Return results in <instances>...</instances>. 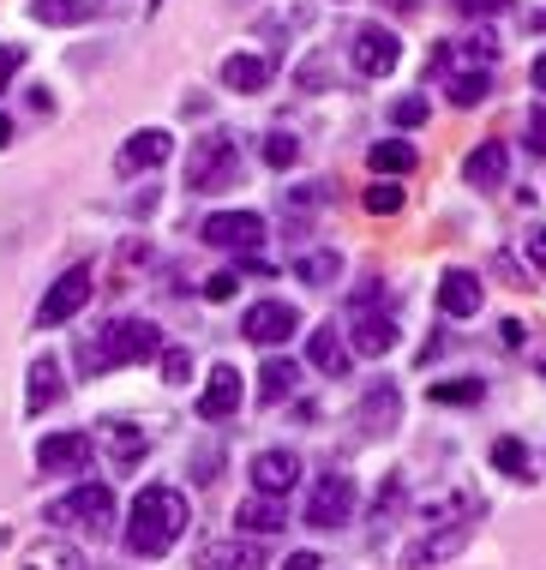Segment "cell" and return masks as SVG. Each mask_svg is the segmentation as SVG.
<instances>
[{"label":"cell","mask_w":546,"mask_h":570,"mask_svg":"<svg viewBox=\"0 0 546 570\" xmlns=\"http://www.w3.org/2000/svg\"><path fill=\"white\" fill-rule=\"evenodd\" d=\"M241 396H246V379L234 373L228 361H216L211 379H205V391H198V421H228V414L241 409Z\"/></svg>","instance_id":"obj_17"},{"label":"cell","mask_w":546,"mask_h":570,"mask_svg":"<svg viewBox=\"0 0 546 570\" xmlns=\"http://www.w3.org/2000/svg\"><path fill=\"white\" fill-rule=\"evenodd\" d=\"M420 517H427V522H475V517H480V492H475V487L432 492V499L420 504Z\"/></svg>","instance_id":"obj_25"},{"label":"cell","mask_w":546,"mask_h":570,"mask_svg":"<svg viewBox=\"0 0 546 570\" xmlns=\"http://www.w3.org/2000/svg\"><path fill=\"white\" fill-rule=\"evenodd\" d=\"M97 295L90 288V265H72V271H60L55 283H49V295L37 301V331H55V325H72L78 313H85V301Z\"/></svg>","instance_id":"obj_8"},{"label":"cell","mask_w":546,"mask_h":570,"mask_svg":"<svg viewBox=\"0 0 546 570\" xmlns=\"http://www.w3.org/2000/svg\"><path fill=\"white\" fill-rule=\"evenodd\" d=\"M528 157H546V109L528 115Z\"/></svg>","instance_id":"obj_42"},{"label":"cell","mask_w":546,"mask_h":570,"mask_svg":"<svg viewBox=\"0 0 546 570\" xmlns=\"http://www.w3.org/2000/svg\"><path fill=\"white\" fill-rule=\"evenodd\" d=\"M505 175H510V150L498 145V138H487V145H475L468 150V163H462V180L475 193H493V187H505Z\"/></svg>","instance_id":"obj_21"},{"label":"cell","mask_w":546,"mask_h":570,"mask_svg":"<svg viewBox=\"0 0 546 570\" xmlns=\"http://www.w3.org/2000/svg\"><path fill=\"white\" fill-rule=\"evenodd\" d=\"M42 522H49V529H78V534H115V487L78 481L72 492L49 499Z\"/></svg>","instance_id":"obj_4"},{"label":"cell","mask_w":546,"mask_h":570,"mask_svg":"<svg viewBox=\"0 0 546 570\" xmlns=\"http://www.w3.org/2000/svg\"><path fill=\"white\" fill-rule=\"evenodd\" d=\"M90 456H97L90 433H49V439L37 444V469L42 474H85Z\"/></svg>","instance_id":"obj_15"},{"label":"cell","mask_w":546,"mask_h":570,"mask_svg":"<svg viewBox=\"0 0 546 570\" xmlns=\"http://www.w3.org/2000/svg\"><path fill=\"white\" fill-rule=\"evenodd\" d=\"M264 235H271V228H264L259 210H211L205 228H198V240L216 246V253H259Z\"/></svg>","instance_id":"obj_9"},{"label":"cell","mask_w":546,"mask_h":570,"mask_svg":"<svg viewBox=\"0 0 546 570\" xmlns=\"http://www.w3.org/2000/svg\"><path fill=\"white\" fill-rule=\"evenodd\" d=\"M432 403H450V409H475L480 403V396H487V379H475V373H462V379H439V384H432Z\"/></svg>","instance_id":"obj_31"},{"label":"cell","mask_w":546,"mask_h":570,"mask_svg":"<svg viewBox=\"0 0 546 570\" xmlns=\"http://www.w3.org/2000/svg\"><path fill=\"white\" fill-rule=\"evenodd\" d=\"M241 175V145L228 132H211L186 150V193H223Z\"/></svg>","instance_id":"obj_5"},{"label":"cell","mask_w":546,"mask_h":570,"mask_svg":"<svg viewBox=\"0 0 546 570\" xmlns=\"http://www.w3.org/2000/svg\"><path fill=\"white\" fill-rule=\"evenodd\" d=\"M294 487H301V456H294L289 444H271V451L253 456V492H264V499H289Z\"/></svg>","instance_id":"obj_14"},{"label":"cell","mask_w":546,"mask_h":570,"mask_svg":"<svg viewBox=\"0 0 546 570\" xmlns=\"http://www.w3.org/2000/svg\"><path fill=\"white\" fill-rule=\"evenodd\" d=\"M367 163H372V175H384V180L397 175L402 180L415 168V145H402V138H379V145L367 150Z\"/></svg>","instance_id":"obj_30"},{"label":"cell","mask_w":546,"mask_h":570,"mask_svg":"<svg viewBox=\"0 0 546 570\" xmlns=\"http://www.w3.org/2000/svg\"><path fill=\"white\" fill-rule=\"evenodd\" d=\"M156 361H163V384H186V379H193V354H186V348H163Z\"/></svg>","instance_id":"obj_37"},{"label":"cell","mask_w":546,"mask_h":570,"mask_svg":"<svg viewBox=\"0 0 546 570\" xmlns=\"http://www.w3.org/2000/svg\"><path fill=\"white\" fill-rule=\"evenodd\" d=\"M150 7H163V0H150Z\"/></svg>","instance_id":"obj_50"},{"label":"cell","mask_w":546,"mask_h":570,"mask_svg":"<svg viewBox=\"0 0 546 570\" xmlns=\"http://www.w3.org/2000/svg\"><path fill=\"white\" fill-rule=\"evenodd\" d=\"M306 361H312V373H324V379H349L354 348L337 336V325H319V331L306 336Z\"/></svg>","instance_id":"obj_22"},{"label":"cell","mask_w":546,"mask_h":570,"mask_svg":"<svg viewBox=\"0 0 546 570\" xmlns=\"http://www.w3.org/2000/svg\"><path fill=\"white\" fill-rule=\"evenodd\" d=\"M234 529H241L246 541H271V534H283V529H289L283 499H264V492H246V499H241V511H234Z\"/></svg>","instance_id":"obj_19"},{"label":"cell","mask_w":546,"mask_h":570,"mask_svg":"<svg viewBox=\"0 0 546 570\" xmlns=\"http://www.w3.org/2000/svg\"><path fill=\"white\" fill-rule=\"evenodd\" d=\"M7 541H12V529H0V547H7Z\"/></svg>","instance_id":"obj_49"},{"label":"cell","mask_w":546,"mask_h":570,"mask_svg":"<svg viewBox=\"0 0 546 570\" xmlns=\"http://www.w3.org/2000/svg\"><path fill=\"white\" fill-rule=\"evenodd\" d=\"M186 522H193V511H186L181 492L163 487V481H150V487H138V499H133V511H127V529H120V541H127L133 559H168V552L181 547Z\"/></svg>","instance_id":"obj_1"},{"label":"cell","mask_w":546,"mask_h":570,"mask_svg":"<svg viewBox=\"0 0 546 570\" xmlns=\"http://www.w3.org/2000/svg\"><path fill=\"white\" fill-rule=\"evenodd\" d=\"M30 19L37 24H85L90 7L85 0H30Z\"/></svg>","instance_id":"obj_33"},{"label":"cell","mask_w":546,"mask_h":570,"mask_svg":"<svg viewBox=\"0 0 546 570\" xmlns=\"http://www.w3.org/2000/svg\"><path fill=\"white\" fill-rule=\"evenodd\" d=\"M528 265L546 271V228H535V235H528Z\"/></svg>","instance_id":"obj_44"},{"label":"cell","mask_w":546,"mask_h":570,"mask_svg":"<svg viewBox=\"0 0 546 570\" xmlns=\"http://www.w3.org/2000/svg\"><path fill=\"white\" fill-rule=\"evenodd\" d=\"M283 570H324V559H319V552H289Z\"/></svg>","instance_id":"obj_45"},{"label":"cell","mask_w":546,"mask_h":570,"mask_svg":"<svg viewBox=\"0 0 546 570\" xmlns=\"http://www.w3.org/2000/svg\"><path fill=\"white\" fill-rule=\"evenodd\" d=\"M7 145H12V120L0 115V150H7Z\"/></svg>","instance_id":"obj_48"},{"label":"cell","mask_w":546,"mask_h":570,"mask_svg":"<svg viewBox=\"0 0 546 570\" xmlns=\"http://www.w3.org/2000/svg\"><path fill=\"white\" fill-rule=\"evenodd\" d=\"M427 120H432V102L427 97H397V102H390V127L415 132V127H427Z\"/></svg>","instance_id":"obj_35"},{"label":"cell","mask_w":546,"mask_h":570,"mask_svg":"<svg viewBox=\"0 0 546 570\" xmlns=\"http://www.w3.org/2000/svg\"><path fill=\"white\" fill-rule=\"evenodd\" d=\"M25 72V49H12V42H0V97H7V85Z\"/></svg>","instance_id":"obj_40"},{"label":"cell","mask_w":546,"mask_h":570,"mask_svg":"<svg viewBox=\"0 0 546 570\" xmlns=\"http://www.w3.org/2000/svg\"><path fill=\"white\" fill-rule=\"evenodd\" d=\"M510 0H462V12H475V19H487V12H505Z\"/></svg>","instance_id":"obj_46"},{"label":"cell","mask_w":546,"mask_h":570,"mask_svg":"<svg viewBox=\"0 0 546 570\" xmlns=\"http://www.w3.org/2000/svg\"><path fill=\"white\" fill-rule=\"evenodd\" d=\"M528 79H535V90H540V97H546V49L535 55V67H528Z\"/></svg>","instance_id":"obj_47"},{"label":"cell","mask_w":546,"mask_h":570,"mask_svg":"<svg viewBox=\"0 0 546 570\" xmlns=\"http://www.w3.org/2000/svg\"><path fill=\"white\" fill-rule=\"evenodd\" d=\"M402 198H409V193H402V180H372V187L361 193V205L372 210V217H397Z\"/></svg>","instance_id":"obj_34"},{"label":"cell","mask_w":546,"mask_h":570,"mask_svg":"<svg viewBox=\"0 0 546 570\" xmlns=\"http://www.w3.org/2000/svg\"><path fill=\"white\" fill-rule=\"evenodd\" d=\"M468 547V522H427L409 547H402V570H439Z\"/></svg>","instance_id":"obj_10"},{"label":"cell","mask_w":546,"mask_h":570,"mask_svg":"<svg viewBox=\"0 0 546 570\" xmlns=\"http://www.w3.org/2000/svg\"><path fill=\"white\" fill-rule=\"evenodd\" d=\"M19 570H85V552H78L72 541H60V534H49V541L25 547Z\"/></svg>","instance_id":"obj_26"},{"label":"cell","mask_w":546,"mask_h":570,"mask_svg":"<svg viewBox=\"0 0 546 570\" xmlns=\"http://www.w3.org/2000/svg\"><path fill=\"white\" fill-rule=\"evenodd\" d=\"M223 85L234 90V97H259V90L271 85V55H253V49L228 55L223 60Z\"/></svg>","instance_id":"obj_24"},{"label":"cell","mask_w":546,"mask_h":570,"mask_svg":"<svg viewBox=\"0 0 546 570\" xmlns=\"http://www.w3.org/2000/svg\"><path fill=\"white\" fill-rule=\"evenodd\" d=\"M259 157L271 163V168H294V163H301V138H294V132H271Z\"/></svg>","instance_id":"obj_36"},{"label":"cell","mask_w":546,"mask_h":570,"mask_svg":"<svg viewBox=\"0 0 546 570\" xmlns=\"http://www.w3.org/2000/svg\"><path fill=\"white\" fill-rule=\"evenodd\" d=\"M354 426H361L367 439H390L402 426V391L397 379H372L361 391V403H354Z\"/></svg>","instance_id":"obj_11"},{"label":"cell","mask_w":546,"mask_h":570,"mask_svg":"<svg viewBox=\"0 0 546 570\" xmlns=\"http://www.w3.org/2000/svg\"><path fill=\"white\" fill-rule=\"evenodd\" d=\"M480 306H487V288H480V276L462 271V265H450V271L439 276V313H445V318H475Z\"/></svg>","instance_id":"obj_18"},{"label":"cell","mask_w":546,"mask_h":570,"mask_svg":"<svg viewBox=\"0 0 546 570\" xmlns=\"http://www.w3.org/2000/svg\"><path fill=\"white\" fill-rule=\"evenodd\" d=\"M349 67L361 79H390L402 67V37L390 24H354L349 30Z\"/></svg>","instance_id":"obj_7"},{"label":"cell","mask_w":546,"mask_h":570,"mask_svg":"<svg viewBox=\"0 0 546 570\" xmlns=\"http://www.w3.org/2000/svg\"><path fill=\"white\" fill-rule=\"evenodd\" d=\"M294 384H301V366H294L289 354H271V361L259 366V403H289Z\"/></svg>","instance_id":"obj_27"},{"label":"cell","mask_w":546,"mask_h":570,"mask_svg":"<svg viewBox=\"0 0 546 570\" xmlns=\"http://www.w3.org/2000/svg\"><path fill=\"white\" fill-rule=\"evenodd\" d=\"M493 67H498V42L493 37H462V42H445L432 72L445 79V97L457 109H480L493 90Z\"/></svg>","instance_id":"obj_3"},{"label":"cell","mask_w":546,"mask_h":570,"mask_svg":"<svg viewBox=\"0 0 546 570\" xmlns=\"http://www.w3.org/2000/svg\"><path fill=\"white\" fill-rule=\"evenodd\" d=\"M216 469H223V451H216V444L193 451V481H198V487H211V481H216Z\"/></svg>","instance_id":"obj_38"},{"label":"cell","mask_w":546,"mask_h":570,"mask_svg":"<svg viewBox=\"0 0 546 570\" xmlns=\"http://www.w3.org/2000/svg\"><path fill=\"white\" fill-rule=\"evenodd\" d=\"M342 276V253H331V246H312V253L294 258V283L301 288H331Z\"/></svg>","instance_id":"obj_28"},{"label":"cell","mask_w":546,"mask_h":570,"mask_svg":"<svg viewBox=\"0 0 546 570\" xmlns=\"http://www.w3.org/2000/svg\"><path fill=\"white\" fill-rule=\"evenodd\" d=\"M294 331H301V313H294L289 301H253L241 313V336L259 343V348H283Z\"/></svg>","instance_id":"obj_12"},{"label":"cell","mask_w":546,"mask_h":570,"mask_svg":"<svg viewBox=\"0 0 546 570\" xmlns=\"http://www.w3.org/2000/svg\"><path fill=\"white\" fill-rule=\"evenodd\" d=\"M493 469L498 474H510V481H528V474H535V462H528V444L523 439H493Z\"/></svg>","instance_id":"obj_32"},{"label":"cell","mask_w":546,"mask_h":570,"mask_svg":"<svg viewBox=\"0 0 546 570\" xmlns=\"http://www.w3.org/2000/svg\"><path fill=\"white\" fill-rule=\"evenodd\" d=\"M60 396H67V379H60L55 354H37L30 361V391H25V414H49Z\"/></svg>","instance_id":"obj_23"},{"label":"cell","mask_w":546,"mask_h":570,"mask_svg":"<svg viewBox=\"0 0 546 570\" xmlns=\"http://www.w3.org/2000/svg\"><path fill=\"white\" fill-rule=\"evenodd\" d=\"M354 511H361V492H354L349 474H319V481L306 487V504H301L306 529H324V534L349 529Z\"/></svg>","instance_id":"obj_6"},{"label":"cell","mask_w":546,"mask_h":570,"mask_svg":"<svg viewBox=\"0 0 546 570\" xmlns=\"http://www.w3.org/2000/svg\"><path fill=\"white\" fill-rule=\"evenodd\" d=\"M103 433H108V456H115L120 469H133V462L150 451V433H145L138 421H108Z\"/></svg>","instance_id":"obj_29"},{"label":"cell","mask_w":546,"mask_h":570,"mask_svg":"<svg viewBox=\"0 0 546 570\" xmlns=\"http://www.w3.org/2000/svg\"><path fill=\"white\" fill-rule=\"evenodd\" d=\"M193 570H264V541H246V534L211 541V547H198Z\"/></svg>","instance_id":"obj_20"},{"label":"cell","mask_w":546,"mask_h":570,"mask_svg":"<svg viewBox=\"0 0 546 570\" xmlns=\"http://www.w3.org/2000/svg\"><path fill=\"white\" fill-rule=\"evenodd\" d=\"M163 354V331L150 318H108L97 336L78 343V373L97 379V373H115V366H138V361H156Z\"/></svg>","instance_id":"obj_2"},{"label":"cell","mask_w":546,"mask_h":570,"mask_svg":"<svg viewBox=\"0 0 546 570\" xmlns=\"http://www.w3.org/2000/svg\"><path fill=\"white\" fill-rule=\"evenodd\" d=\"M523 336H528V331H523V318H505V325H498V343H505L510 354L523 348Z\"/></svg>","instance_id":"obj_43"},{"label":"cell","mask_w":546,"mask_h":570,"mask_svg":"<svg viewBox=\"0 0 546 570\" xmlns=\"http://www.w3.org/2000/svg\"><path fill=\"white\" fill-rule=\"evenodd\" d=\"M349 348L367 354V361L390 354V348H397V313H379V306H354V318H349Z\"/></svg>","instance_id":"obj_16"},{"label":"cell","mask_w":546,"mask_h":570,"mask_svg":"<svg viewBox=\"0 0 546 570\" xmlns=\"http://www.w3.org/2000/svg\"><path fill=\"white\" fill-rule=\"evenodd\" d=\"M168 150H175V138H168L163 127H138L127 145L115 150V175H120V180L150 175V168H163V163H168Z\"/></svg>","instance_id":"obj_13"},{"label":"cell","mask_w":546,"mask_h":570,"mask_svg":"<svg viewBox=\"0 0 546 570\" xmlns=\"http://www.w3.org/2000/svg\"><path fill=\"white\" fill-rule=\"evenodd\" d=\"M397 511H402V481H384V492H379V504H372V522H379V529H384V522L397 517Z\"/></svg>","instance_id":"obj_39"},{"label":"cell","mask_w":546,"mask_h":570,"mask_svg":"<svg viewBox=\"0 0 546 570\" xmlns=\"http://www.w3.org/2000/svg\"><path fill=\"white\" fill-rule=\"evenodd\" d=\"M234 288H241V276H234V271H216V276H205V301H216V306L234 301Z\"/></svg>","instance_id":"obj_41"}]
</instances>
